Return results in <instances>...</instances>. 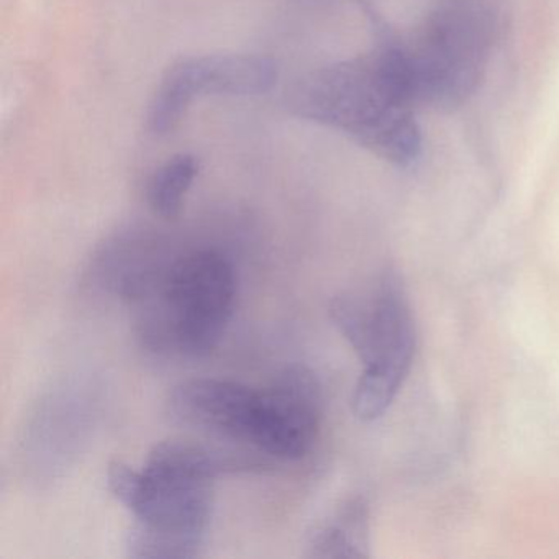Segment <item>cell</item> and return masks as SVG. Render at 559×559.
Returning a JSON list of instances; mask_svg holds the SVG:
<instances>
[{"label": "cell", "instance_id": "cell-7", "mask_svg": "<svg viewBox=\"0 0 559 559\" xmlns=\"http://www.w3.org/2000/svg\"><path fill=\"white\" fill-rule=\"evenodd\" d=\"M173 418L186 427L258 448L263 433V389L224 379H188L169 395Z\"/></svg>", "mask_w": 559, "mask_h": 559}, {"label": "cell", "instance_id": "cell-8", "mask_svg": "<svg viewBox=\"0 0 559 559\" xmlns=\"http://www.w3.org/2000/svg\"><path fill=\"white\" fill-rule=\"evenodd\" d=\"M264 392V430L260 451L277 460H299L319 437L323 394L307 366L290 365Z\"/></svg>", "mask_w": 559, "mask_h": 559}, {"label": "cell", "instance_id": "cell-6", "mask_svg": "<svg viewBox=\"0 0 559 559\" xmlns=\"http://www.w3.org/2000/svg\"><path fill=\"white\" fill-rule=\"evenodd\" d=\"M483 55V22L477 14L454 9L440 15L417 48L405 53L418 100H460L473 90Z\"/></svg>", "mask_w": 559, "mask_h": 559}, {"label": "cell", "instance_id": "cell-3", "mask_svg": "<svg viewBox=\"0 0 559 559\" xmlns=\"http://www.w3.org/2000/svg\"><path fill=\"white\" fill-rule=\"evenodd\" d=\"M247 461L215 453L192 441H163L150 451L142 471L112 461L110 492L135 515V525L162 535L202 543L211 522L212 484Z\"/></svg>", "mask_w": 559, "mask_h": 559}, {"label": "cell", "instance_id": "cell-2", "mask_svg": "<svg viewBox=\"0 0 559 559\" xmlns=\"http://www.w3.org/2000/svg\"><path fill=\"white\" fill-rule=\"evenodd\" d=\"M136 307V332L159 355H211L234 316L237 280L230 261L214 250L179 257L166 266L136 267L117 284Z\"/></svg>", "mask_w": 559, "mask_h": 559}, {"label": "cell", "instance_id": "cell-5", "mask_svg": "<svg viewBox=\"0 0 559 559\" xmlns=\"http://www.w3.org/2000/svg\"><path fill=\"white\" fill-rule=\"evenodd\" d=\"M277 81L274 61L254 55H204L173 64L150 104L148 129L166 135L204 96H261Z\"/></svg>", "mask_w": 559, "mask_h": 559}, {"label": "cell", "instance_id": "cell-1", "mask_svg": "<svg viewBox=\"0 0 559 559\" xmlns=\"http://www.w3.org/2000/svg\"><path fill=\"white\" fill-rule=\"evenodd\" d=\"M417 103L405 53L391 47L317 71L297 87L293 100L304 119L338 130L397 166L420 156Z\"/></svg>", "mask_w": 559, "mask_h": 559}, {"label": "cell", "instance_id": "cell-11", "mask_svg": "<svg viewBox=\"0 0 559 559\" xmlns=\"http://www.w3.org/2000/svg\"><path fill=\"white\" fill-rule=\"evenodd\" d=\"M202 543L162 535L133 525L127 538V551L140 559H185L201 556Z\"/></svg>", "mask_w": 559, "mask_h": 559}, {"label": "cell", "instance_id": "cell-4", "mask_svg": "<svg viewBox=\"0 0 559 559\" xmlns=\"http://www.w3.org/2000/svg\"><path fill=\"white\" fill-rule=\"evenodd\" d=\"M330 317L362 362L353 394V412L362 421L381 418L411 371L415 325L397 271H382L368 293H342Z\"/></svg>", "mask_w": 559, "mask_h": 559}, {"label": "cell", "instance_id": "cell-9", "mask_svg": "<svg viewBox=\"0 0 559 559\" xmlns=\"http://www.w3.org/2000/svg\"><path fill=\"white\" fill-rule=\"evenodd\" d=\"M312 558H361L368 556V507L353 499L340 507L307 542Z\"/></svg>", "mask_w": 559, "mask_h": 559}, {"label": "cell", "instance_id": "cell-10", "mask_svg": "<svg viewBox=\"0 0 559 559\" xmlns=\"http://www.w3.org/2000/svg\"><path fill=\"white\" fill-rule=\"evenodd\" d=\"M199 169H201L199 159L186 153L173 156L165 165L159 166L150 179L148 191H146L153 214L165 221L178 218L186 194L198 178Z\"/></svg>", "mask_w": 559, "mask_h": 559}]
</instances>
